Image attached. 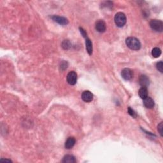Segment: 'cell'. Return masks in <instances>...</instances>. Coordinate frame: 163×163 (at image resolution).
<instances>
[{
  "label": "cell",
  "instance_id": "obj_18",
  "mask_svg": "<svg viewBox=\"0 0 163 163\" xmlns=\"http://www.w3.org/2000/svg\"><path fill=\"white\" fill-rule=\"evenodd\" d=\"M156 68L160 72L162 73L163 72V63L162 61H159L157 62L156 64Z\"/></svg>",
  "mask_w": 163,
  "mask_h": 163
},
{
  "label": "cell",
  "instance_id": "obj_6",
  "mask_svg": "<svg viewBox=\"0 0 163 163\" xmlns=\"http://www.w3.org/2000/svg\"><path fill=\"white\" fill-rule=\"evenodd\" d=\"M82 99L84 102L89 103L93 101V94L89 91H84L82 94Z\"/></svg>",
  "mask_w": 163,
  "mask_h": 163
},
{
  "label": "cell",
  "instance_id": "obj_5",
  "mask_svg": "<svg viewBox=\"0 0 163 163\" xmlns=\"http://www.w3.org/2000/svg\"><path fill=\"white\" fill-rule=\"evenodd\" d=\"M77 81V74L75 71H70L67 75V82L71 85H75Z\"/></svg>",
  "mask_w": 163,
  "mask_h": 163
},
{
  "label": "cell",
  "instance_id": "obj_4",
  "mask_svg": "<svg viewBox=\"0 0 163 163\" xmlns=\"http://www.w3.org/2000/svg\"><path fill=\"white\" fill-rule=\"evenodd\" d=\"M121 75L125 80L128 81L133 79L134 76V73L133 71L131 69H129V68H124V69L122 71Z\"/></svg>",
  "mask_w": 163,
  "mask_h": 163
},
{
  "label": "cell",
  "instance_id": "obj_8",
  "mask_svg": "<svg viewBox=\"0 0 163 163\" xmlns=\"http://www.w3.org/2000/svg\"><path fill=\"white\" fill-rule=\"evenodd\" d=\"M52 19L54 22H57V23H58L60 25H67L68 24V20L64 17H61V16H58V15H54L52 16Z\"/></svg>",
  "mask_w": 163,
  "mask_h": 163
},
{
  "label": "cell",
  "instance_id": "obj_19",
  "mask_svg": "<svg viewBox=\"0 0 163 163\" xmlns=\"http://www.w3.org/2000/svg\"><path fill=\"white\" fill-rule=\"evenodd\" d=\"M162 127H163V125H162V122H161L160 124L158 125V126H157V130H158L159 133L160 134V135L161 136H162Z\"/></svg>",
  "mask_w": 163,
  "mask_h": 163
},
{
  "label": "cell",
  "instance_id": "obj_15",
  "mask_svg": "<svg viewBox=\"0 0 163 163\" xmlns=\"http://www.w3.org/2000/svg\"><path fill=\"white\" fill-rule=\"evenodd\" d=\"M152 55L155 58H157L160 57V56L161 55V50L158 47H155L152 50Z\"/></svg>",
  "mask_w": 163,
  "mask_h": 163
},
{
  "label": "cell",
  "instance_id": "obj_1",
  "mask_svg": "<svg viewBox=\"0 0 163 163\" xmlns=\"http://www.w3.org/2000/svg\"><path fill=\"white\" fill-rule=\"evenodd\" d=\"M125 44L131 50H138L141 48V43L135 37H128L125 40Z\"/></svg>",
  "mask_w": 163,
  "mask_h": 163
},
{
  "label": "cell",
  "instance_id": "obj_3",
  "mask_svg": "<svg viewBox=\"0 0 163 163\" xmlns=\"http://www.w3.org/2000/svg\"><path fill=\"white\" fill-rule=\"evenodd\" d=\"M150 26L152 30L157 32H162L163 30V23L160 20H152L150 22Z\"/></svg>",
  "mask_w": 163,
  "mask_h": 163
},
{
  "label": "cell",
  "instance_id": "obj_7",
  "mask_svg": "<svg viewBox=\"0 0 163 163\" xmlns=\"http://www.w3.org/2000/svg\"><path fill=\"white\" fill-rule=\"evenodd\" d=\"M95 28L99 33H104L107 29V25L103 20H99L96 22Z\"/></svg>",
  "mask_w": 163,
  "mask_h": 163
},
{
  "label": "cell",
  "instance_id": "obj_21",
  "mask_svg": "<svg viewBox=\"0 0 163 163\" xmlns=\"http://www.w3.org/2000/svg\"><path fill=\"white\" fill-rule=\"evenodd\" d=\"M0 161L1 162H12V161H11L10 159H3L2 158L0 159Z\"/></svg>",
  "mask_w": 163,
  "mask_h": 163
},
{
  "label": "cell",
  "instance_id": "obj_16",
  "mask_svg": "<svg viewBox=\"0 0 163 163\" xmlns=\"http://www.w3.org/2000/svg\"><path fill=\"white\" fill-rule=\"evenodd\" d=\"M71 47V44L70 40H65L62 43V47L64 48V50H68L70 49Z\"/></svg>",
  "mask_w": 163,
  "mask_h": 163
},
{
  "label": "cell",
  "instance_id": "obj_13",
  "mask_svg": "<svg viewBox=\"0 0 163 163\" xmlns=\"http://www.w3.org/2000/svg\"><path fill=\"white\" fill-rule=\"evenodd\" d=\"M62 162L64 163H75L76 162L75 157L72 155H66L62 159Z\"/></svg>",
  "mask_w": 163,
  "mask_h": 163
},
{
  "label": "cell",
  "instance_id": "obj_11",
  "mask_svg": "<svg viewBox=\"0 0 163 163\" xmlns=\"http://www.w3.org/2000/svg\"><path fill=\"white\" fill-rule=\"evenodd\" d=\"M144 105L146 108H152L154 107V101L150 97L147 96V98L144 99Z\"/></svg>",
  "mask_w": 163,
  "mask_h": 163
},
{
  "label": "cell",
  "instance_id": "obj_14",
  "mask_svg": "<svg viewBox=\"0 0 163 163\" xmlns=\"http://www.w3.org/2000/svg\"><path fill=\"white\" fill-rule=\"evenodd\" d=\"M138 94L139 96L142 99H144L145 98H147L148 96V90L147 87H142L140 89V90L138 91Z\"/></svg>",
  "mask_w": 163,
  "mask_h": 163
},
{
  "label": "cell",
  "instance_id": "obj_20",
  "mask_svg": "<svg viewBox=\"0 0 163 163\" xmlns=\"http://www.w3.org/2000/svg\"><path fill=\"white\" fill-rule=\"evenodd\" d=\"M79 30H80V33L82 34V35L83 36V37H84V38H87V33H86V31H85V30L83 29L82 28H79Z\"/></svg>",
  "mask_w": 163,
  "mask_h": 163
},
{
  "label": "cell",
  "instance_id": "obj_12",
  "mask_svg": "<svg viewBox=\"0 0 163 163\" xmlns=\"http://www.w3.org/2000/svg\"><path fill=\"white\" fill-rule=\"evenodd\" d=\"M85 47H86V50L87 53L89 55H92L93 51V44L89 38H85Z\"/></svg>",
  "mask_w": 163,
  "mask_h": 163
},
{
  "label": "cell",
  "instance_id": "obj_17",
  "mask_svg": "<svg viewBox=\"0 0 163 163\" xmlns=\"http://www.w3.org/2000/svg\"><path fill=\"white\" fill-rule=\"evenodd\" d=\"M127 111H128V113L129 114V115H130L131 117H134V118H136V117H137L136 113L135 112V111H134V110L133 109V108H131L130 107H128Z\"/></svg>",
  "mask_w": 163,
  "mask_h": 163
},
{
  "label": "cell",
  "instance_id": "obj_2",
  "mask_svg": "<svg viewBox=\"0 0 163 163\" xmlns=\"http://www.w3.org/2000/svg\"><path fill=\"white\" fill-rule=\"evenodd\" d=\"M114 21L117 27L122 28L126 24V16L122 12L117 13L114 17Z\"/></svg>",
  "mask_w": 163,
  "mask_h": 163
},
{
  "label": "cell",
  "instance_id": "obj_10",
  "mask_svg": "<svg viewBox=\"0 0 163 163\" xmlns=\"http://www.w3.org/2000/svg\"><path fill=\"white\" fill-rule=\"evenodd\" d=\"M76 140L74 137H69L65 142V148L66 149H71L75 145Z\"/></svg>",
  "mask_w": 163,
  "mask_h": 163
},
{
  "label": "cell",
  "instance_id": "obj_9",
  "mask_svg": "<svg viewBox=\"0 0 163 163\" xmlns=\"http://www.w3.org/2000/svg\"><path fill=\"white\" fill-rule=\"evenodd\" d=\"M140 85L143 87H147L150 84V80L146 75H141L139 78Z\"/></svg>",
  "mask_w": 163,
  "mask_h": 163
}]
</instances>
